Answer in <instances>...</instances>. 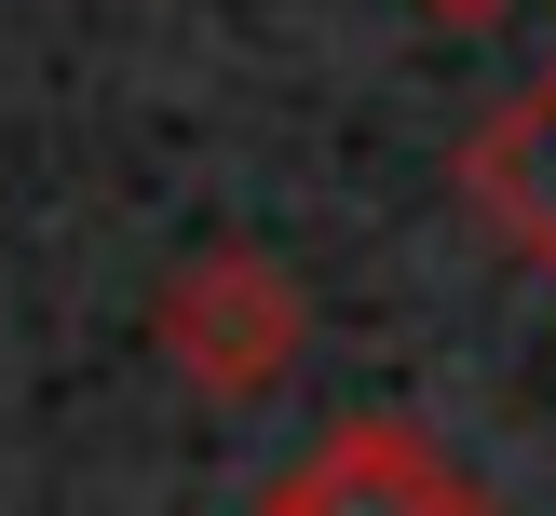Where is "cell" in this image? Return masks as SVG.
<instances>
[{"label": "cell", "instance_id": "6da1fadb", "mask_svg": "<svg viewBox=\"0 0 556 516\" xmlns=\"http://www.w3.org/2000/svg\"><path fill=\"white\" fill-rule=\"evenodd\" d=\"M150 353L190 394L244 407V394H271V380L313 353V299H299V272L271 259V244H204V259H177L150 286Z\"/></svg>", "mask_w": 556, "mask_h": 516}, {"label": "cell", "instance_id": "277c9868", "mask_svg": "<svg viewBox=\"0 0 556 516\" xmlns=\"http://www.w3.org/2000/svg\"><path fill=\"white\" fill-rule=\"evenodd\" d=\"M421 14H434V27H489L503 0H421Z\"/></svg>", "mask_w": 556, "mask_h": 516}, {"label": "cell", "instance_id": "3957f363", "mask_svg": "<svg viewBox=\"0 0 556 516\" xmlns=\"http://www.w3.org/2000/svg\"><path fill=\"white\" fill-rule=\"evenodd\" d=\"M462 190H476V217L516 244V259H543V272H556V54H543V68L476 123Z\"/></svg>", "mask_w": 556, "mask_h": 516}, {"label": "cell", "instance_id": "7a4b0ae2", "mask_svg": "<svg viewBox=\"0 0 556 516\" xmlns=\"http://www.w3.org/2000/svg\"><path fill=\"white\" fill-rule=\"evenodd\" d=\"M258 516H503L421 421H340L258 489Z\"/></svg>", "mask_w": 556, "mask_h": 516}]
</instances>
